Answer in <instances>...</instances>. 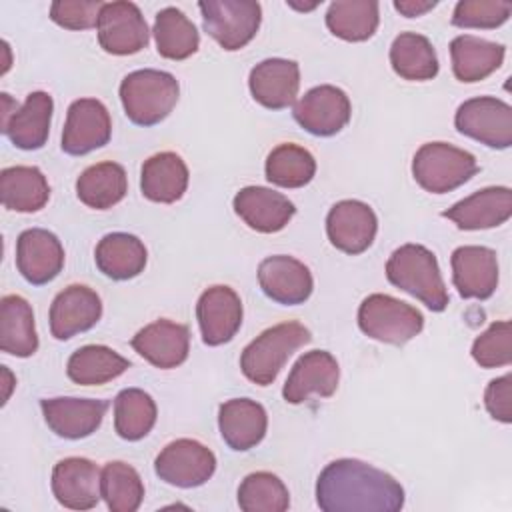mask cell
<instances>
[{
	"mask_svg": "<svg viewBox=\"0 0 512 512\" xmlns=\"http://www.w3.org/2000/svg\"><path fill=\"white\" fill-rule=\"evenodd\" d=\"M316 504L324 512H398L404 506V488L384 470L340 458L320 472Z\"/></svg>",
	"mask_w": 512,
	"mask_h": 512,
	"instance_id": "6da1fadb",
	"label": "cell"
},
{
	"mask_svg": "<svg viewBox=\"0 0 512 512\" xmlns=\"http://www.w3.org/2000/svg\"><path fill=\"white\" fill-rule=\"evenodd\" d=\"M386 278L392 286L412 294L432 312L448 306V292L434 252L422 244H404L386 262Z\"/></svg>",
	"mask_w": 512,
	"mask_h": 512,
	"instance_id": "7a4b0ae2",
	"label": "cell"
},
{
	"mask_svg": "<svg viewBox=\"0 0 512 512\" xmlns=\"http://www.w3.org/2000/svg\"><path fill=\"white\" fill-rule=\"evenodd\" d=\"M178 80L164 70H134L120 82V102L130 122L138 126L160 124L176 106Z\"/></svg>",
	"mask_w": 512,
	"mask_h": 512,
	"instance_id": "3957f363",
	"label": "cell"
},
{
	"mask_svg": "<svg viewBox=\"0 0 512 512\" xmlns=\"http://www.w3.org/2000/svg\"><path fill=\"white\" fill-rule=\"evenodd\" d=\"M310 340V330L300 322L276 324L256 336L242 350V374L258 386H268L276 380L288 358Z\"/></svg>",
	"mask_w": 512,
	"mask_h": 512,
	"instance_id": "277c9868",
	"label": "cell"
},
{
	"mask_svg": "<svg viewBox=\"0 0 512 512\" xmlns=\"http://www.w3.org/2000/svg\"><path fill=\"white\" fill-rule=\"evenodd\" d=\"M478 172L476 158L446 142L422 144L412 160L414 180L432 194H446L466 184Z\"/></svg>",
	"mask_w": 512,
	"mask_h": 512,
	"instance_id": "5b68a950",
	"label": "cell"
},
{
	"mask_svg": "<svg viewBox=\"0 0 512 512\" xmlns=\"http://www.w3.org/2000/svg\"><path fill=\"white\" fill-rule=\"evenodd\" d=\"M358 326L372 340L402 346L422 332L424 316L414 306L378 292L362 300Z\"/></svg>",
	"mask_w": 512,
	"mask_h": 512,
	"instance_id": "8992f818",
	"label": "cell"
},
{
	"mask_svg": "<svg viewBox=\"0 0 512 512\" xmlns=\"http://www.w3.org/2000/svg\"><path fill=\"white\" fill-rule=\"evenodd\" d=\"M198 8L206 34L228 52L244 48L260 28L262 8L254 0H206Z\"/></svg>",
	"mask_w": 512,
	"mask_h": 512,
	"instance_id": "52a82bcc",
	"label": "cell"
},
{
	"mask_svg": "<svg viewBox=\"0 0 512 512\" xmlns=\"http://www.w3.org/2000/svg\"><path fill=\"white\" fill-rule=\"evenodd\" d=\"M460 134L496 150L512 144V108L494 96H476L462 102L454 116Z\"/></svg>",
	"mask_w": 512,
	"mask_h": 512,
	"instance_id": "ba28073f",
	"label": "cell"
},
{
	"mask_svg": "<svg viewBox=\"0 0 512 512\" xmlns=\"http://www.w3.org/2000/svg\"><path fill=\"white\" fill-rule=\"evenodd\" d=\"M216 456L204 444L180 438L162 448L154 460V472L160 480L178 488H196L212 478Z\"/></svg>",
	"mask_w": 512,
	"mask_h": 512,
	"instance_id": "9c48e42d",
	"label": "cell"
},
{
	"mask_svg": "<svg viewBox=\"0 0 512 512\" xmlns=\"http://www.w3.org/2000/svg\"><path fill=\"white\" fill-rule=\"evenodd\" d=\"M98 42L104 52L114 56L136 54L150 40L148 24L134 2H104L98 16Z\"/></svg>",
	"mask_w": 512,
	"mask_h": 512,
	"instance_id": "30bf717a",
	"label": "cell"
},
{
	"mask_svg": "<svg viewBox=\"0 0 512 512\" xmlns=\"http://www.w3.org/2000/svg\"><path fill=\"white\" fill-rule=\"evenodd\" d=\"M292 116L306 132L326 138L338 134L350 122L352 104L342 88L320 84L298 98Z\"/></svg>",
	"mask_w": 512,
	"mask_h": 512,
	"instance_id": "8fae6325",
	"label": "cell"
},
{
	"mask_svg": "<svg viewBox=\"0 0 512 512\" xmlns=\"http://www.w3.org/2000/svg\"><path fill=\"white\" fill-rule=\"evenodd\" d=\"M112 120L106 106L96 98L74 100L62 130V150L70 156H84L108 144Z\"/></svg>",
	"mask_w": 512,
	"mask_h": 512,
	"instance_id": "7c38bea8",
	"label": "cell"
},
{
	"mask_svg": "<svg viewBox=\"0 0 512 512\" xmlns=\"http://www.w3.org/2000/svg\"><path fill=\"white\" fill-rule=\"evenodd\" d=\"M378 232L374 210L360 200H340L326 216V234L334 248L346 254H362L368 250Z\"/></svg>",
	"mask_w": 512,
	"mask_h": 512,
	"instance_id": "4fadbf2b",
	"label": "cell"
},
{
	"mask_svg": "<svg viewBox=\"0 0 512 512\" xmlns=\"http://www.w3.org/2000/svg\"><path fill=\"white\" fill-rule=\"evenodd\" d=\"M340 380L336 358L326 350H310L292 366L282 396L288 404H302L312 396L330 398Z\"/></svg>",
	"mask_w": 512,
	"mask_h": 512,
	"instance_id": "5bb4252c",
	"label": "cell"
},
{
	"mask_svg": "<svg viewBox=\"0 0 512 512\" xmlns=\"http://www.w3.org/2000/svg\"><path fill=\"white\" fill-rule=\"evenodd\" d=\"M196 318L204 344H226L242 326V300L230 286H210L198 298Z\"/></svg>",
	"mask_w": 512,
	"mask_h": 512,
	"instance_id": "9a60e30c",
	"label": "cell"
},
{
	"mask_svg": "<svg viewBox=\"0 0 512 512\" xmlns=\"http://www.w3.org/2000/svg\"><path fill=\"white\" fill-rule=\"evenodd\" d=\"M258 284L270 300L284 306L306 302L314 290L308 266L286 254L268 256L260 262Z\"/></svg>",
	"mask_w": 512,
	"mask_h": 512,
	"instance_id": "2e32d148",
	"label": "cell"
},
{
	"mask_svg": "<svg viewBox=\"0 0 512 512\" xmlns=\"http://www.w3.org/2000/svg\"><path fill=\"white\" fill-rule=\"evenodd\" d=\"M64 266V248L56 234L44 228H28L16 242V268L34 286L52 282Z\"/></svg>",
	"mask_w": 512,
	"mask_h": 512,
	"instance_id": "e0dca14e",
	"label": "cell"
},
{
	"mask_svg": "<svg viewBox=\"0 0 512 512\" xmlns=\"http://www.w3.org/2000/svg\"><path fill=\"white\" fill-rule=\"evenodd\" d=\"M40 408L48 428L66 440L94 434L108 410V400L96 398H44Z\"/></svg>",
	"mask_w": 512,
	"mask_h": 512,
	"instance_id": "ac0fdd59",
	"label": "cell"
},
{
	"mask_svg": "<svg viewBox=\"0 0 512 512\" xmlns=\"http://www.w3.org/2000/svg\"><path fill=\"white\" fill-rule=\"evenodd\" d=\"M102 470L88 458L70 456L52 470V492L70 510H90L102 498Z\"/></svg>",
	"mask_w": 512,
	"mask_h": 512,
	"instance_id": "d6986e66",
	"label": "cell"
},
{
	"mask_svg": "<svg viewBox=\"0 0 512 512\" xmlns=\"http://www.w3.org/2000/svg\"><path fill=\"white\" fill-rule=\"evenodd\" d=\"M100 316V296L84 284H72L58 292L52 300L50 332L56 340H70L72 336L96 326Z\"/></svg>",
	"mask_w": 512,
	"mask_h": 512,
	"instance_id": "ffe728a7",
	"label": "cell"
},
{
	"mask_svg": "<svg viewBox=\"0 0 512 512\" xmlns=\"http://www.w3.org/2000/svg\"><path fill=\"white\" fill-rule=\"evenodd\" d=\"M252 98L268 110H284L296 102L300 88V68L294 60L266 58L248 76Z\"/></svg>",
	"mask_w": 512,
	"mask_h": 512,
	"instance_id": "44dd1931",
	"label": "cell"
},
{
	"mask_svg": "<svg viewBox=\"0 0 512 512\" xmlns=\"http://www.w3.org/2000/svg\"><path fill=\"white\" fill-rule=\"evenodd\" d=\"M452 282L462 298L486 300L498 286V258L486 246H460L452 252Z\"/></svg>",
	"mask_w": 512,
	"mask_h": 512,
	"instance_id": "7402d4cb",
	"label": "cell"
},
{
	"mask_svg": "<svg viewBox=\"0 0 512 512\" xmlns=\"http://www.w3.org/2000/svg\"><path fill=\"white\" fill-rule=\"evenodd\" d=\"M130 344L152 366L170 370L186 362L190 352V330L184 324L160 318L138 330Z\"/></svg>",
	"mask_w": 512,
	"mask_h": 512,
	"instance_id": "603a6c76",
	"label": "cell"
},
{
	"mask_svg": "<svg viewBox=\"0 0 512 512\" xmlns=\"http://www.w3.org/2000/svg\"><path fill=\"white\" fill-rule=\"evenodd\" d=\"M460 230H486L504 224L512 216V190L508 186H488L442 212Z\"/></svg>",
	"mask_w": 512,
	"mask_h": 512,
	"instance_id": "cb8c5ba5",
	"label": "cell"
},
{
	"mask_svg": "<svg viewBox=\"0 0 512 512\" xmlns=\"http://www.w3.org/2000/svg\"><path fill=\"white\" fill-rule=\"evenodd\" d=\"M232 206L248 228L262 234L280 232L296 214L294 204L284 194L264 186L242 188Z\"/></svg>",
	"mask_w": 512,
	"mask_h": 512,
	"instance_id": "d4e9b609",
	"label": "cell"
},
{
	"mask_svg": "<svg viewBox=\"0 0 512 512\" xmlns=\"http://www.w3.org/2000/svg\"><path fill=\"white\" fill-rule=\"evenodd\" d=\"M222 440L236 452H246L262 442L268 428V414L262 404L250 398H232L218 408Z\"/></svg>",
	"mask_w": 512,
	"mask_h": 512,
	"instance_id": "484cf974",
	"label": "cell"
},
{
	"mask_svg": "<svg viewBox=\"0 0 512 512\" xmlns=\"http://www.w3.org/2000/svg\"><path fill=\"white\" fill-rule=\"evenodd\" d=\"M52 110L54 102L48 92H30L24 104L14 110L6 124H2V132L16 148L38 150L48 140Z\"/></svg>",
	"mask_w": 512,
	"mask_h": 512,
	"instance_id": "4316f807",
	"label": "cell"
},
{
	"mask_svg": "<svg viewBox=\"0 0 512 512\" xmlns=\"http://www.w3.org/2000/svg\"><path fill=\"white\" fill-rule=\"evenodd\" d=\"M188 188V166L176 152H158L144 160L140 170L142 194L160 204H172Z\"/></svg>",
	"mask_w": 512,
	"mask_h": 512,
	"instance_id": "83f0119b",
	"label": "cell"
},
{
	"mask_svg": "<svg viewBox=\"0 0 512 512\" xmlns=\"http://www.w3.org/2000/svg\"><path fill=\"white\" fill-rule=\"evenodd\" d=\"M506 48L502 44L460 34L450 42L452 72L460 82H480L496 72L504 62Z\"/></svg>",
	"mask_w": 512,
	"mask_h": 512,
	"instance_id": "f1b7e54d",
	"label": "cell"
},
{
	"mask_svg": "<svg viewBox=\"0 0 512 512\" xmlns=\"http://www.w3.org/2000/svg\"><path fill=\"white\" fill-rule=\"evenodd\" d=\"M148 260L142 240L128 232L106 234L94 250L98 270L112 280H130L138 276Z\"/></svg>",
	"mask_w": 512,
	"mask_h": 512,
	"instance_id": "f546056e",
	"label": "cell"
},
{
	"mask_svg": "<svg viewBox=\"0 0 512 512\" xmlns=\"http://www.w3.org/2000/svg\"><path fill=\"white\" fill-rule=\"evenodd\" d=\"M0 350L18 358H28L38 350L32 306L18 294L0 300Z\"/></svg>",
	"mask_w": 512,
	"mask_h": 512,
	"instance_id": "4dcf8cb0",
	"label": "cell"
},
{
	"mask_svg": "<svg viewBox=\"0 0 512 512\" xmlns=\"http://www.w3.org/2000/svg\"><path fill=\"white\" fill-rule=\"evenodd\" d=\"M0 198L14 212H38L50 198L46 176L36 166H10L0 172Z\"/></svg>",
	"mask_w": 512,
	"mask_h": 512,
	"instance_id": "1f68e13d",
	"label": "cell"
},
{
	"mask_svg": "<svg viewBox=\"0 0 512 512\" xmlns=\"http://www.w3.org/2000/svg\"><path fill=\"white\" fill-rule=\"evenodd\" d=\"M128 192V178L120 164L98 162L88 166L76 180V196L94 210L116 206Z\"/></svg>",
	"mask_w": 512,
	"mask_h": 512,
	"instance_id": "d6a6232c",
	"label": "cell"
},
{
	"mask_svg": "<svg viewBox=\"0 0 512 512\" xmlns=\"http://www.w3.org/2000/svg\"><path fill=\"white\" fill-rule=\"evenodd\" d=\"M130 368V360L108 346L88 344L72 352L66 364V374L80 386L106 384Z\"/></svg>",
	"mask_w": 512,
	"mask_h": 512,
	"instance_id": "836d02e7",
	"label": "cell"
},
{
	"mask_svg": "<svg viewBox=\"0 0 512 512\" xmlns=\"http://www.w3.org/2000/svg\"><path fill=\"white\" fill-rule=\"evenodd\" d=\"M380 22L376 0H336L328 6V30L346 42H364L374 36Z\"/></svg>",
	"mask_w": 512,
	"mask_h": 512,
	"instance_id": "e575fe53",
	"label": "cell"
},
{
	"mask_svg": "<svg viewBox=\"0 0 512 512\" xmlns=\"http://www.w3.org/2000/svg\"><path fill=\"white\" fill-rule=\"evenodd\" d=\"M392 70L404 80H432L438 74V56L432 42L416 32H402L390 46Z\"/></svg>",
	"mask_w": 512,
	"mask_h": 512,
	"instance_id": "d590c367",
	"label": "cell"
},
{
	"mask_svg": "<svg viewBox=\"0 0 512 512\" xmlns=\"http://www.w3.org/2000/svg\"><path fill=\"white\" fill-rule=\"evenodd\" d=\"M152 32L158 54L168 60H184L200 46V34L194 22L174 6L162 8L156 14Z\"/></svg>",
	"mask_w": 512,
	"mask_h": 512,
	"instance_id": "8d00e7d4",
	"label": "cell"
},
{
	"mask_svg": "<svg viewBox=\"0 0 512 512\" xmlns=\"http://www.w3.org/2000/svg\"><path fill=\"white\" fill-rule=\"evenodd\" d=\"M156 402L140 388H124L114 398V430L122 440H142L156 424Z\"/></svg>",
	"mask_w": 512,
	"mask_h": 512,
	"instance_id": "74e56055",
	"label": "cell"
},
{
	"mask_svg": "<svg viewBox=\"0 0 512 512\" xmlns=\"http://www.w3.org/2000/svg\"><path fill=\"white\" fill-rule=\"evenodd\" d=\"M264 172L268 182L280 188H302L314 178L316 160L306 148L286 142L268 154Z\"/></svg>",
	"mask_w": 512,
	"mask_h": 512,
	"instance_id": "f35d334b",
	"label": "cell"
},
{
	"mask_svg": "<svg viewBox=\"0 0 512 512\" xmlns=\"http://www.w3.org/2000/svg\"><path fill=\"white\" fill-rule=\"evenodd\" d=\"M102 498L112 512H136L144 500V484L136 468L126 462H108L100 478Z\"/></svg>",
	"mask_w": 512,
	"mask_h": 512,
	"instance_id": "ab89813d",
	"label": "cell"
},
{
	"mask_svg": "<svg viewBox=\"0 0 512 512\" xmlns=\"http://www.w3.org/2000/svg\"><path fill=\"white\" fill-rule=\"evenodd\" d=\"M238 506L244 512H284L290 494L276 474L252 472L238 486Z\"/></svg>",
	"mask_w": 512,
	"mask_h": 512,
	"instance_id": "60d3db41",
	"label": "cell"
},
{
	"mask_svg": "<svg viewBox=\"0 0 512 512\" xmlns=\"http://www.w3.org/2000/svg\"><path fill=\"white\" fill-rule=\"evenodd\" d=\"M472 358L482 368H500L512 362V326L508 320L490 324L472 344Z\"/></svg>",
	"mask_w": 512,
	"mask_h": 512,
	"instance_id": "b9f144b4",
	"label": "cell"
},
{
	"mask_svg": "<svg viewBox=\"0 0 512 512\" xmlns=\"http://www.w3.org/2000/svg\"><path fill=\"white\" fill-rule=\"evenodd\" d=\"M512 12L510 2L500 0H460L452 14V24L458 28H498Z\"/></svg>",
	"mask_w": 512,
	"mask_h": 512,
	"instance_id": "7bdbcfd3",
	"label": "cell"
},
{
	"mask_svg": "<svg viewBox=\"0 0 512 512\" xmlns=\"http://www.w3.org/2000/svg\"><path fill=\"white\" fill-rule=\"evenodd\" d=\"M102 6L100 0H56L50 4V18L68 30H88L98 24Z\"/></svg>",
	"mask_w": 512,
	"mask_h": 512,
	"instance_id": "ee69618b",
	"label": "cell"
},
{
	"mask_svg": "<svg viewBox=\"0 0 512 512\" xmlns=\"http://www.w3.org/2000/svg\"><path fill=\"white\" fill-rule=\"evenodd\" d=\"M484 406L494 420L504 424L512 422V376L504 374L490 380L484 392Z\"/></svg>",
	"mask_w": 512,
	"mask_h": 512,
	"instance_id": "f6af8a7d",
	"label": "cell"
},
{
	"mask_svg": "<svg viewBox=\"0 0 512 512\" xmlns=\"http://www.w3.org/2000/svg\"><path fill=\"white\" fill-rule=\"evenodd\" d=\"M436 6V2H422V0H396L394 8L404 14L406 18H416L426 14L428 10H432Z\"/></svg>",
	"mask_w": 512,
	"mask_h": 512,
	"instance_id": "bcb514c9",
	"label": "cell"
},
{
	"mask_svg": "<svg viewBox=\"0 0 512 512\" xmlns=\"http://www.w3.org/2000/svg\"><path fill=\"white\" fill-rule=\"evenodd\" d=\"M292 8H298V10H314L318 6V2H312V4H296V2H288Z\"/></svg>",
	"mask_w": 512,
	"mask_h": 512,
	"instance_id": "7dc6e473",
	"label": "cell"
}]
</instances>
